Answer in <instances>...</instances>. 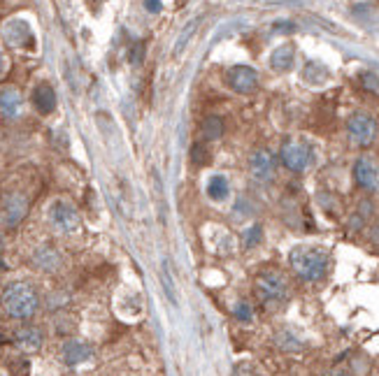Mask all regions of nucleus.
Listing matches in <instances>:
<instances>
[{
  "instance_id": "1",
  "label": "nucleus",
  "mask_w": 379,
  "mask_h": 376,
  "mask_svg": "<svg viewBox=\"0 0 379 376\" xmlns=\"http://www.w3.org/2000/svg\"><path fill=\"white\" fill-rule=\"evenodd\" d=\"M0 307H3L7 318H12L16 323H31L42 307V297L40 291L31 281L16 279V281H10L3 288V293H0Z\"/></svg>"
},
{
  "instance_id": "2",
  "label": "nucleus",
  "mask_w": 379,
  "mask_h": 376,
  "mask_svg": "<svg viewBox=\"0 0 379 376\" xmlns=\"http://www.w3.org/2000/svg\"><path fill=\"white\" fill-rule=\"evenodd\" d=\"M289 267L298 281L303 284H319L328 276L331 269V253L321 247L301 244L289 251Z\"/></svg>"
},
{
  "instance_id": "3",
  "label": "nucleus",
  "mask_w": 379,
  "mask_h": 376,
  "mask_svg": "<svg viewBox=\"0 0 379 376\" xmlns=\"http://www.w3.org/2000/svg\"><path fill=\"white\" fill-rule=\"evenodd\" d=\"M254 295L266 311H279L291 300V284L286 274L279 269H263L254 279Z\"/></svg>"
},
{
  "instance_id": "4",
  "label": "nucleus",
  "mask_w": 379,
  "mask_h": 376,
  "mask_svg": "<svg viewBox=\"0 0 379 376\" xmlns=\"http://www.w3.org/2000/svg\"><path fill=\"white\" fill-rule=\"evenodd\" d=\"M47 223L58 235H73L82 225V214L68 198H54L47 205Z\"/></svg>"
},
{
  "instance_id": "5",
  "label": "nucleus",
  "mask_w": 379,
  "mask_h": 376,
  "mask_svg": "<svg viewBox=\"0 0 379 376\" xmlns=\"http://www.w3.org/2000/svg\"><path fill=\"white\" fill-rule=\"evenodd\" d=\"M279 161L281 165L294 172V174H303L312 168L314 163V151L312 146L303 142V139H286L284 144L279 149Z\"/></svg>"
},
{
  "instance_id": "6",
  "label": "nucleus",
  "mask_w": 379,
  "mask_h": 376,
  "mask_svg": "<svg viewBox=\"0 0 379 376\" xmlns=\"http://www.w3.org/2000/svg\"><path fill=\"white\" fill-rule=\"evenodd\" d=\"M347 133H349L351 144L368 149L375 144L377 133H379V124L373 114H368V112H356V114H351L347 121Z\"/></svg>"
},
{
  "instance_id": "7",
  "label": "nucleus",
  "mask_w": 379,
  "mask_h": 376,
  "mask_svg": "<svg viewBox=\"0 0 379 376\" xmlns=\"http://www.w3.org/2000/svg\"><path fill=\"white\" fill-rule=\"evenodd\" d=\"M26 214H28V198L24 193H7L0 200V223L7 230L16 228L26 218Z\"/></svg>"
},
{
  "instance_id": "8",
  "label": "nucleus",
  "mask_w": 379,
  "mask_h": 376,
  "mask_svg": "<svg viewBox=\"0 0 379 376\" xmlns=\"http://www.w3.org/2000/svg\"><path fill=\"white\" fill-rule=\"evenodd\" d=\"M354 181L365 193H379V163L373 156H360L354 163Z\"/></svg>"
},
{
  "instance_id": "9",
  "label": "nucleus",
  "mask_w": 379,
  "mask_h": 376,
  "mask_svg": "<svg viewBox=\"0 0 379 376\" xmlns=\"http://www.w3.org/2000/svg\"><path fill=\"white\" fill-rule=\"evenodd\" d=\"M61 362L66 367H82L86 362L93 360V346L89 342H84V339H77V337H70L66 339L63 344H61Z\"/></svg>"
},
{
  "instance_id": "10",
  "label": "nucleus",
  "mask_w": 379,
  "mask_h": 376,
  "mask_svg": "<svg viewBox=\"0 0 379 376\" xmlns=\"http://www.w3.org/2000/svg\"><path fill=\"white\" fill-rule=\"evenodd\" d=\"M226 84L235 93L249 95L259 89V72L249 65H233L226 70Z\"/></svg>"
},
{
  "instance_id": "11",
  "label": "nucleus",
  "mask_w": 379,
  "mask_h": 376,
  "mask_svg": "<svg viewBox=\"0 0 379 376\" xmlns=\"http://www.w3.org/2000/svg\"><path fill=\"white\" fill-rule=\"evenodd\" d=\"M14 346L24 353H38L45 346V330L35 323H21L19 328L12 332Z\"/></svg>"
},
{
  "instance_id": "12",
  "label": "nucleus",
  "mask_w": 379,
  "mask_h": 376,
  "mask_svg": "<svg viewBox=\"0 0 379 376\" xmlns=\"http://www.w3.org/2000/svg\"><path fill=\"white\" fill-rule=\"evenodd\" d=\"M33 267L38 269V272H45V274H56L61 267H63V256H61V251L54 247V244H40L38 249L33 251L31 256Z\"/></svg>"
},
{
  "instance_id": "13",
  "label": "nucleus",
  "mask_w": 379,
  "mask_h": 376,
  "mask_svg": "<svg viewBox=\"0 0 379 376\" xmlns=\"http://www.w3.org/2000/svg\"><path fill=\"white\" fill-rule=\"evenodd\" d=\"M249 170H251V177L256 181H261V183L272 181L275 179V172H277L275 154L268 151V149H256L249 159Z\"/></svg>"
},
{
  "instance_id": "14",
  "label": "nucleus",
  "mask_w": 379,
  "mask_h": 376,
  "mask_svg": "<svg viewBox=\"0 0 379 376\" xmlns=\"http://www.w3.org/2000/svg\"><path fill=\"white\" fill-rule=\"evenodd\" d=\"M3 38L10 47L14 49H26V47H33V31L31 26L26 23L24 19H12L5 23L3 28Z\"/></svg>"
},
{
  "instance_id": "15",
  "label": "nucleus",
  "mask_w": 379,
  "mask_h": 376,
  "mask_svg": "<svg viewBox=\"0 0 379 376\" xmlns=\"http://www.w3.org/2000/svg\"><path fill=\"white\" fill-rule=\"evenodd\" d=\"M24 109V95L16 86H3L0 89V117L3 119H19Z\"/></svg>"
},
{
  "instance_id": "16",
  "label": "nucleus",
  "mask_w": 379,
  "mask_h": 376,
  "mask_svg": "<svg viewBox=\"0 0 379 376\" xmlns=\"http://www.w3.org/2000/svg\"><path fill=\"white\" fill-rule=\"evenodd\" d=\"M275 346L279 348V351H284V353H301V351H305L307 342H305L303 335L296 328L284 326V328H279L275 332Z\"/></svg>"
},
{
  "instance_id": "17",
  "label": "nucleus",
  "mask_w": 379,
  "mask_h": 376,
  "mask_svg": "<svg viewBox=\"0 0 379 376\" xmlns=\"http://www.w3.org/2000/svg\"><path fill=\"white\" fill-rule=\"evenodd\" d=\"M31 100H33V107L38 109L40 114H45V117L56 109V91L51 89V84H47V82L35 86Z\"/></svg>"
},
{
  "instance_id": "18",
  "label": "nucleus",
  "mask_w": 379,
  "mask_h": 376,
  "mask_svg": "<svg viewBox=\"0 0 379 376\" xmlns=\"http://www.w3.org/2000/svg\"><path fill=\"white\" fill-rule=\"evenodd\" d=\"M296 63V47L294 45H279L270 54V68L275 72H289Z\"/></svg>"
},
{
  "instance_id": "19",
  "label": "nucleus",
  "mask_w": 379,
  "mask_h": 376,
  "mask_svg": "<svg viewBox=\"0 0 379 376\" xmlns=\"http://www.w3.org/2000/svg\"><path fill=\"white\" fill-rule=\"evenodd\" d=\"M207 195L217 200V203H222V200L231 195V186H228V179L224 174H214V177L207 181Z\"/></svg>"
},
{
  "instance_id": "20",
  "label": "nucleus",
  "mask_w": 379,
  "mask_h": 376,
  "mask_svg": "<svg viewBox=\"0 0 379 376\" xmlns=\"http://www.w3.org/2000/svg\"><path fill=\"white\" fill-rule=\"evenodd\" d=\"M200 135L205 142H214V139H219L224 135V121L219 117H207L200 124Z\"/></svg>"
},
{
  "instance_id": "21",
  "label": "nucleus",
  "mask_w": 379,
  "mask_h": 376,
  "mask_svg": "<svg viewBox=\"0 0 379 376\" xmlns=\"http://www.w3.org/2000/svg\"><path fill=\"white\" fill-rule=\"evenodd\" d=\"M233 316L237 323H242V326H249V323H254V316H256V311H254V304L249 300H237L233 304Z\"/></svg>"
},
{
  "instance_id": "22",
  "label": "nucleus",
  "mask_w": 379,
  "mask_h": 376,
  "mask_svg": "<svg viewBox=\"0 0 379 376\" xmlns=\"http://www.w3.org/2000/svg\"><path fill=\"white\" fill-rule=\"evenodd\" d=\"M261 242H263V228H261L259 223H254L251 228L244 230V235H242V247H244V251L256 249Z\"/></svg>"
},
{
  "instance_id": "23",
  "label": "nucleus",
  "mask_w": 379,
  "mask_h": 376,
  "mask_svg": "<svg viewBox=\"0 0 379 376\" xmlns=\"http://www.w3.org/2000/svg\"><path fill=\"white\" fill-rule=\"evenodd\" d=\"M68 304H70V295L63 291H56L47 297V309L54 313H63V309H68Z\"/></svg>"
},
{
  "instance_id": "24",
  "label": "nucleus",
  "mask_w": 379,
  "mask_h": 376,
  "mask_svg": "<svg viewBox=\"0 0 379 376\" xmlns=\"http://www.w3.org/2000/svg\"><path fill=\"white\" fill-rule=\"evenodd\" d=\"M161 284L165 288V295H167V300H170L172 304H177V297H175V284H172V274H170V262L163 260V265H161Z\"/></svg>"
},
{
  "instance_id": "25",
  "label": "nucleus",
  "mask_w": 379,
  "mask_h": 376,
  "mask_svg": "<svg viewBox=\"0 0 379 376\" xmlns=\"http://www.w3.org/2000/svg\"><path fill=\"white\" fill-rule=\"evenodd\" d=\"M326 77H328V70H326L321 63H307L305 68V80L312 84H321Z\"/></svg>"
},
{
  "instance_id": "26",
  "label": "nucleus",
  "mask_w": 379,
  "mask_h": 376,
  "mask_svg": "<svg viewBox=\"0 0 379 376\" xmlns=\"http://www.w3.org/2000/svg\"><path fill=\"white\" fill-rule=\"evenodd\" d=\"M191 159H193V163H196V165H207V163H209V149L205 146V142L193 144Z\"/></svg>"
},
{
  "instance_id": "27",
  "label": "nucleus",
  "mask_w": 379,
  "mask_h": 376,
  "mask_svg": "<svg viewBox=\"0 0 379 376\" xmlns=\"http://www.w3.org/2000/svg\"><path fill=\"white\" fill-rule=\"evenodd\" d=\"M360 84H363V89H368V91H379V77L373 72L360 75Z\"/></svg>"
},
{
  "instance_id": "28",
  "label": "nucleus",
  "mask_w": 379,
  "mask_h": 376,
  "mask_svg": "<svg viewBox=\"0 0 379 376\" xmlns=\"http://www.w3.org/2000/svg\"><path fill=\"white\" fill-rule=\"evenodd\" d=\"M193 26H196V21H191V23L187 26V28H184V33H182V38L177 40V45H175V51H177V54H180V51L184 49V45H187V42H189V38H191V33H193Z\"/></svg>"
},
{
  "instance_id": "29",
  "label": "nucleus",
  "mask_w": 379,
  "mask_h": 376,
  "mask_svg": "<svg viewBox=\"0 0 379 376\" xmlns=\"http://www.w3.org/2000/svg\"><path fill=\"white\" fill-rule=\"evenodd\" d=\"M294 28H296V26L291 23V21H279V23H275V31H277V33H291Z\"/></svg>"
},
{
  "instance_id": "30",
  "label": "nucleus",
  "mask_w": 379,
  "mask_h": 376,
  "mask_svg": "<svg viewBox=\"0 0 379 376\" xmlns=\"http://www.w3.org/2000/svg\"><path fill=\"white\" fill-rule=\"evenodd\" d=\"M147 10L149 12H158V10H161V0H147Z\"/></svg>"
},
{
  "instance_id": "31",
  "label": "nucleus",
  "mask_w": 379,
  "mask_h": 376,
  "mask_svg": "<svg viewBox=\"0 0 379 376\" xmlns=\"http://www.w3.org/2000/svg\"><path fill=\"white\" fill-rule=\"evenodd\" d=\"M142 56H145V49L142 47H135L133 58H130V60H133V63H140V58H142Z\"/></svg>"
},
{
  "instance_id": "32",
  "label": "nucleus",
  "mask_w": 379,
  "mask_h": 376,
  "mask_svg": "<svg viewBox=\"0 0 379 376\" xmlns=\"http://www.w3.org/2000/svg\"><path fill=\"white\" fill-rule=\"evenodd\" d=\"M5 65H7V60H5V54H3V51H0V75H3V72H5Z\"/></svg>"
},
{
  "instance_id": "33",
  "label": "nucleus",
  "mask_w": 379,
  "mask_h": 376,
  "mask_svg": "<svg viewBox=\"0 0 379 376\" xmlns=\"http://www.w3.org/2000/svg\"><path fill=\"white\" fill-rule=\"evenodd\" d=\"M3 247H5V242H3V235H0V251H3Z\"/></svg>"
},
{
  "instance_id": "34",
  "label": "nucleus",
  "mask_w": 379,
  "mask_h": 376,
  "mask_svg": "<svg viewBox=\"0 0 379 376\" xmlns=\"http://www.w3.org/2000/svg\"><path fill=\"white\" fill-rule=\"evenodd\" d=\"M326 376H340V374H326Z\"/></svg>"
}]
</instances>
